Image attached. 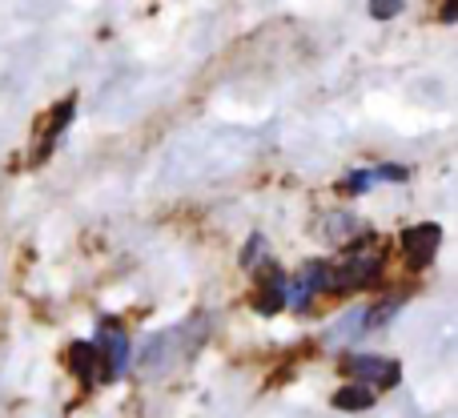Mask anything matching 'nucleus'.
<instances>
[{"mask_svg": "<svg viewBox=\"0 0 458 418\" xmlns=\"http://www.w3.org/2000/svg\"><path fill=\"white\" fill-rule=\"evenodd\" d=\"M398 245H403V258L406 266L419 274V269H427L430 261L438 258V245H443V229L435 226V221H422V226H411L403 237H398Z\"/></svg>", "mask_w": 458, "mask_h": 418, "instance_id": "5", "label": "nucleus"}, {"mask_svg": "<svg viewBox=\"0 0 458 418\" xmlns=\"http://www.w3.org/2000/svg\"><path fill=\"white\" fill-rule=\"evenodd\" d=\"M326 290H330V261H322V258L306 261L293 277H285V310L306 314L318 294H326Z\"/></svg>", "mask_w": 458, "mask_h": 418, "instance_id": "2", "label": "nucleus"}, {"mask_svg": "<svg viewBox=\"0 0 458 418\" xmlns=\"http://www.w3.org/2000/svg\"><path fill=\"white\" fill-rule=\"evenodd\" d=\"M370 185H374V174H354V177L346 182V193H366Z\"/></svg>", "mask_w": 458, "mask_h": 418, "instance_id": "13", "label": "nucleus"}, {"mask_svg": "<svg viewBox=\"0 0 458 418\" xmlns=\"http://www.w3.org/2000/svg\"><path fill=\"white\" fill-rule=\"evenodd\" d=\"M403 13V0H370V16L374 21H390Z\"/></svg>", "mask_w": 458, "mask_h": 418, "instance_id": "12", "label": "nucleus"}, {"mask_svg": "<svg viewBox=\"0 0 458 418\" xmlns=\"http://www.w3.org/2000/svg\"><path fill=\"white\" fill-rule=\"evenodd\" d=\"M374 395H378L374 387H366V382L350 379L342 390H334L330 403L338 406V411H370V406H374Z\"/></svg>", "mask_w": 458, "mask_h": 418, "instance_id": "9", "label": "nucleus"}, {"mask_svg": "<svg viewBox=\"0 0 458 418\" xmlns=\"http://www.w3.org/2000/svg\"><path fill=\"white\" fill-rule=\"evenodd\" d=\"M69 366H72V374H77L81 382L101 379V354H97L93 342H72V350H69Z\"/></svg>", "mask_w": 458, "mask_h": 418, "instance_id": "8", "label": "nucleus"}, {"mask_svg": "<svg viewBox=\"0 0 458 418\" xmlns=\"http://www.w3.org/2000/svg\"><path fill=\"white\" fill-rule=\"evenodd\" d=\"M342 374L366 382V387H374V390H390L403 379V366L390 363V358H378V354H350L346 363H342Z\"/></svg>", "mask_w": 458, "mask_h": 418, "instance_id": "4", "label": "nucleus"}, {"mask_svg": "<svg viewBox=\"0 0 458 418\" xmlns=\"http://www.w3.org/2000/svg\"><path fill=\"white\" fill-rule=\"evenodd\" d=\"M258 314H277L285 310V274L274 266H261V277H258V298H253Z\"/></svg>", "mask_w": 458, "mask_h": 418, "instance_id": "6", "label": "nucleus"}, {"mask_svg": "<svg viewBox=\"0 0 458 418\" xmlns=\"http://www.w3.org/2000/svg\"><path fill=\"white\" fill-rule=\"evenodd\" d=\"M354 229H358V221L346 218V213H338V218H326L322 226H318V234L330 237V242L338 245V242H346V234H354Z\"/></svg>", "mask_w": 458, "mask_h": 418, "instance_id": "11", "label": "nucleus"}, {"mask_svg": "<svg viewBox=\"0 0 458 418\" xmlns=\"http://www.w3.org/2000/svg\"><path fill=\"white\" fill-rule=\"evenodd\" d=\"M97 354H101V382H113L129 371V358H133V342L129 334L121 330V322H101L97 326V338H93Z\"/></svg>", "mask_w": 458, "mask_h": 418, "instance_id": "3", "label": "nucleus"}, {"mask_svg": "<svg viewBox=\"0 0 458 418\" xmlns=\"http://www.w3.org/2000/svg\"><path fill=\"white\" fill-rule=\"evenodd\" d=\"M386 266V250L378 242H354L346 245L338 266H330V290L326 294H354L362 286H374Z\"/></svg>", "mask_w": 458, "mask_h": 418, "instance_id": "1", "label": "nucleus"}, {"mask_svg": "<svg viewBox=\"0 0 458 418\" xmlns=\"http://www.w3.org/2000/svg\"><path fill=\"white\" fill-rule=\"evenodd\" d=\"M72 113H77V101H72V97H69V101H61L53 113H48V117H53V121H48L45 137H40V149H37V158H48V149H53V141L64 133V125H69V121H72Z\"/></svg>", "mask_w": 458, "mask_h": 418, "instance_id": "10", "label": "nucleus"}, {"mask_svg": "<svg viewBox=\"0 0 458 418\" xmlns=\"http://www.w3.org/2000/svg\"><path fill=\"white\" fill-rule=\"evenodd\" d=\"M366 330H370V326H366V306L362 310H346V314H342L338 322L326 330V342H330V346H346V342L362 338Z\"/></svg>", "mask_w": 458, "mask_h": 418, "instance_id": "7", "label": "nucleus"}]
</instances>
